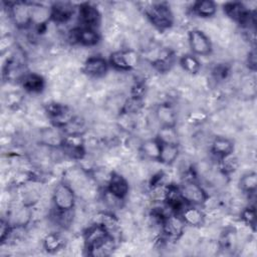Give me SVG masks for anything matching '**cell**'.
<instances>
[{
    "instance_id": "6da1fadb",
    "label": "cell",
    "mask_w": 257,
    "mask_h": 257,
    "mask_svg": "<svg viewBox=\"0 0 257 257\" xmlns=\"http://www.w3.org/2000/svg\"><path fill=\"white\" fill-rule=\"evenodd\" d=\"M150 22L160 30L170 28L174 22L173 10L166 3H153L145 8Z\"/></svg>"
},
{
    "instance_id": "7a4b0ae2",
    "label": "cell",
    "mask_w": 257,
    "mask_h": 257,
    "mask_svg": "<svg viewBox=\"0 0 257 257\" xmlns=\"http://www.w3.org/2000/svg\"><path fill=\"white\" fill-rule=\"evenodd\" d=\"M52 202L58 212L71 211L75 206V192L68 183H59L53 188Z\"/></svg>"
},
{
    "instance_id": "3957f363",
    "label": "cell",
    "mask_w": 257,
    "mask_h": 257,
    "mask_svg": "<svg viewBox=\"0 0 257 257\" xmlns=\"http://www.w3.org/2000/svg\"><path fill=\"white\" fill-rule=\"evenodd\" d=\"M179 191L183 200L191 205H203L208 197L204 188L193 180H187Z\"/></svg>"
},
{
    "instance_id": "277c9868",
    "label": "cell",
    "mask_w": 257,
    "mask_h": 257,
    "mask_svg": "<svg viewBox=\"0 0 257 257\" xmlns=\"http://www.w3.org/2000/svg\"><path fill=\"white\" fill-rule=\"evenodd\" d=\"M45 111L47 112V115L49 119L56 125L63 127L66 125L75 115L73 114L72 109L61 102L52 101L49 102L46 105Z\"/></svg>"
},
{
    "instance_id": "5b68a950",
    "label": "cell",
    "mask_w": 257,
    "mask_h": 257,
    "mask_svg": "<svg viewBox=\"0 0 257 257\" xmlns=\"http://www.w3.org/2000/svg\"><path fill=\"white\" fill-rule=\"evenodd\" d=\"M8 15L18 28H25L31 24V4L24 1H16L9 5Z\"/></svg>"
},
{
    "instance_id": "8992f818",
    "label": "cell",
    "mask_w": 257,
    "mask_h": 257,
    "mask_svg": "<svg viewBox=\"0 0 257 257\" xmlns=\"http://www.w3.org/2000/svg\"><path fill=\"white\" fill-rule=\"evenodd\" d=\"M188 41L191 50L202 56H207L212 52V43L209 36L200 29H193L188 34Z\"/></svg>"
},
{
    "instance_id": "52a82bcc",
    "label": "cell",
    "mask_w": 257,
    "mask_h": 257,
    "mask_svg": "<svg viewBox=\"0 0 257 257\" xmlns=\"http://www.w3.org/2000/svg\"><path fill=\"white\" fill-rule=\"evenodd\" d=\"M78 18L82 24L81 27H88L93 29H95V27H97L101 21L99 10L94 5L89 3H83L79 6Z\"/></svg>"
},
{
    "instance_id": "ba28073f",
    "label": "cell",
    "mask_w": 257,
    "mask_h": 257,
    "mask_svg": "<svg viewBox=\"0 0 257 257\" xmlns=\"http://www.w3.org/2000/svg\"><path fill=\"white\" fill-rule=\"evenodd\" d=\"M185 226L182 217L171 214L163 221L162 230L169 239H180L185 232Z\"/></svg>"
},
{
    "instance_id": "9c48e42d",
    "label": "cell",
    "mask_w": 257,
    "mask_h": 257,
    "mask_svg": "<svg viewBox=\"0 0 257 257\" xmlns=\"http://www.w3.org/2000/svg\"><path fill=\"white\" fill-rule=\"evenodd\" d=\"M106 190L114 196L123 200L128 195V181L123 175L113 172L110 174L109 180L106 184Z\"/></svg>"
},
{
    "instance_id": "30bf717a",
    "label": "cell",
    "mask_w": 257,
    "mask_h": 257,
    "mask_svg": "<svg viewBox=\"0 0 257 257\" xmlns=\"http://www.w3.org/2000/svg\"><path fill=\"white\" fill-rule=\"evenodd\" d=\"M108 70V64L107 61L97 55V56H89L84 64H83V71L86 75L90 77H102L106 74Z\"/></svg>"
},
{
    "instance_id": "8fae6325",
    "label": "cell",
    "mask_w": 257,
    "mask_h": 257,
    "mask_svg": "<svg viewBox=\"0 0 257 257\" xmlns=\"http://www.w3.org/2000/svg\"><path fill=\"white\" fill-rule=\"evenodd\" d=\"M156 119L161 126H175L177 122V111L169 102H161L156 108Z\"/></svg>"
},
{
    "instance_id": "7c38bea8",
    "label": "cell",
    "mask_w": 257,
    "mask_h": 257,
    "mask_svg": "<svg viewBox=\"0 0 257 257\" xmlns=\"http://www.w3.org/2000/svg\"><path fill=\"white\" fill-rule=\"evenodd\" d=\"M86 249L89 250L88 254L94 257H104L112 254L113 250L115 249V239L111 236L107 235L102 240L98 241L97 243L87 247Z\"/></svg>"
},
{
    "instance_id": "4fadbf2b",
    "label": "cell",
    "mask_w": 257,
    "mask_h": 257,
    "mask_svg": "<svg viewBox=\"0 0 257 257\" xmlns=\"http://www.w3.org/2000/svg\"><path fill=\"white\" fill-rule=\"evenodd\" d=\"M31 4V24L36 27H41L47 24L51 19V8L42 3H30Z\"/></svg>"
},
{
    "instance_id": "5bb4252c",
    "label": "cell",
    "mask_w": 257,
    "mask_h": 257,
    "mask_svg": "<svg viewBox=\"0 0 257 257\" xmlns=\"http://www.w3.org/2000/svg\"><path fill=\"white\" fill-rule=\"evenodd\" d=\"M181 217L185 224L191 227H200L206 221V217L203 211L195 206L185 207L181 211Z\"/></svg>"
},
{
    "instance_id": "9a60e30c",
    "label": "cell",
    "mask_w": 257,
    "mask_h": 257,
    "mask_svg": "<svg viewBox=\"0 0 257 257\" xmlns=\"http://www.w3.org/2000/svg\"><path fill=\"white\" fill-rule=\"evenodd\" d=\"M73 6L67 2H57L51 6V19L56 23H66L73 15Z\"/></svg>"
},
{
    "instance_id": "2e32d148",
    "label": "cell",
    "mask_w": 257,
    "mask_h": 257,
    "mask_svg": "<svg viewBox=\"0 0 257 257\" xmlns=\"http://www.w3.org/2000/svg\"><path fill=\"white\" fill-rule=\"evenodd\" d=\"M33 217V211L30 206L22 204L12 211L11 223L16 227L23 228L31 221Z\"/></svg>"
},
{
    "instance_id": "e0dca14e",
    "label": "cell",
    "mask_w": 257,
    "mask_h": 257,
    "mask_svg": "<svg viewBox=\"0 0 257 257\" xmlns=\"http://www.w3.org/2000/svg\"><path fill=\"white\" fill-rule=\"evenodd\" d=\"M23 88L28 92H40L44 87V79L43 77L36 73V72H30L26 73L25 76L21 80Z\"/></svg>"
},
{
    "instance_id": "ac0fdd59",
    "label": "cell",
    "mask_w": 257,
    "mask_h": 257,
    "mask_svg": "<svg viewBox=\"0 0 257 257\" xmlns=\"http://www.w3.org/2000/svg\"><path fill=\"white\" fill-rule=\"evenodd\" d=\"M161 149H162V144L157 138L146 140L140 146V150L142 154L151 161H159Z\"/></svg>"
},
{
    "instance_id": "d6986e66",
    "label": "cell",
    "mask_w": 257,
    "mask_h": 257,
    "mask_svg": "<svg viewBox=\"0 0 257 257\" xmlns=\"http://www.w3.org/2000/svg\"><path fill=\"white\" fill-rule=\"evenodd\" d=\"M211 150L216 156L221 158L223 156L233 153L234 144L230 139H228L226 137H223V136L216 137L212 142Z\"/></svg>"
},
{
    "instance_id": "ffe728a7",
    "label": "cell",
    "mask_w": 257,
    "mask_h": 257,
    "mask_svg": "<svg viewBox=\"0 0 257 257\" xmlns=\"http://www.w3.org/2000/svg\"><path fill=\"white\" fill-rule=\"evenodd\" d=\"M40 139L43 145L50 148L60 147L63 141V137L60 133L53 127H43L40 130Z\"/></svg>"
},
{
    "instance_id": "44dd1931",
    "label": "cell",
    "mask_w": 257,
    "mask_h": 257,
    "mask_svg": "<svg viewBox=\"0 0 257 257\" xmlns=\"http://www.w3.org/2000/svg\"><path fill=\"white\" fill-rule=\"evenodd\" d=\"M179 152L180 151L178 145L162 144L159 162L164 165H172L178 160Z\"/></svg>"
},
{
    "instance_id": "7402d4cb",
    "label": "cell",
    "mask_w": 257,
    "mask_h": 257,
    "mask_svg": "<svg viewBox=\"0 0 257 257\" xmlns=\"http://www.w3.org/2000/svg\"><path fill=\"white\" fill-rule=\"evenodd\" d=\"M65 245L64 238L62 235L56 232L48 233L44 239H43V247L46 251L50 253L57 252L58 250H61Z\"/></svg>"
},
{
    "instance_id": "603a6c76",
    "label": "cell",
    "mask_w": 257,
    "mask_h": 257,
    "mask_svg": "<svg viewBox=\"0 0 257 257\" xmlns=\"http://www.w3.org/2000/svg\"><path fill=\"white\" fill-rule=\"evenodd\" d=\"M193 11L202 18H209L215 15L217 11V5L214 1L211 0L197 1L193 5Z\"/></svg>"
},
{
    "instance_id": "cb8c5ba5",
    "label": "cell",
    "mask_w": 257,
    "mask_h": 257,
    "mask_svg": "<svg viewBox=\"0 0 257 257\" xmlns=\"http://www.w3.org/2000/svg\"><path fill=\"white\" fill-rule=\"evenodd\" d=\"M179 134L175 126H161L158 132L157 139L161 144L178 145L179 144Z\"/></svg>"
},
{
    "instance_id": "d4e9b609",
    "label": "cell",
    "mask_w": 257,
    "mask_h": 257,
    "mask_svg": "<svg viewBox=\"0 0 257 257\" xmlns=\"http://www.w3.org/2000/svg\"><path fill=\"white\" fill-rule=\"evenodd\" d=\"M220 170L224 175H229L234 173L239 167V159L233 153L228 154L220 158Z\"/></svg>"
},
{
    "instance_id": "484cf974",
    "label": "cell",
    "mask_w": 257,
    "mask_h": 257,
    "mask_svg": "<svg viewBox=\"0 0 257 257\" xmlns=\"http://www.w3.org/2000/svg\"><path fill=\"white\" fill-rule=\"evenodd\" d=\"M181 67L189 74H197L201 68L198 58L192 54H184L180 59Z\"/></svg>"
},
{
    "instance_id": "4316f807",
    "label": "cell",
    "mask_w": 257,
    "mask_h": 257,
    "mask_svg": "<svg viewBox=\"0 0 257 257\" xmlns=\"http://www.w3.org/2000/svg\"><path fill=\"white\" fill-rule=\"evenodd\" d=\"M240 189L248 194H253L257 187V175L255 172H248L240 178Z\"/></svg>"
},
{
    "instance_id": "83f0119b",
    "label": "cell",
    "mask_w": 257,
    "mask_h": 257,
    "mask_svg": "<svg viewBox=\"0 0 257 257\" xmlns=\"http://www.w3.org/2000/svg\"><path fill=\"white\" fill-rule=\"evenodd\" d=\"M109 63L116 70H119V71L128 70V68L125 64V60H124V56H123V50L113 51L109 56Z\"/></svg>"
},
{
    "instance_id": "f1b7e54d",
    "label": "cell",
    "mask_w": 257,
    "mask_h": 257,
    "mask_svg": "<svg viewBox=\"0 0 257 257\" xmlns=\"http://www.w3.org/2000/svg\"><path fill=\"white\" fill-rule=\"evenodd\" d=\"M241 215V219L243 220V222L252 228H255V224H256V214H255V210L253 207H247L244 208L243 210H241L240 212Z\"/></svg>"
},
{
    "instance_id": "f546056e",
    "label": "cell",
    "mask_w": 257,
    "mask_h": 257,
    "mask_svg": "<svg viewBox=\"0 0 257 257\" xmlns=\"http://www.w3.org/2000/svg\"><path fill=\"white\" fill-rule=\"evenodd\" d=\"M22 99H23V97H22L21 93L16 92V91H10L7 93V96H6L7 105L10 107H15V106L19 105L22 102Z\"/></svg>"
},
{
    "instance_id": "4dcf8cb0",
    "label": "cell",
    "mask_w": 257,
    "mask_h": 257,
    "mask_svg": "<svg viewBox=\"0 0 257 257\" xmlns=\"http://www.w3.org/2000/svg\"><path fill=\"white\" fill-rule=\"evenodd\" d=\"M257 56H256V50L255 48H252L248 54H247V64H248V67L251 69V70H255L256 69V66H257Z\"/></svg>"
}]
</instances>
